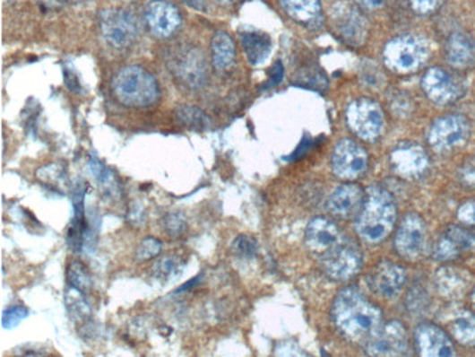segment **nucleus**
<instances>
[{
  "mask_svg": "<svg viewBox=\"0 0 475 357\" xmlns=\"http://www.w3.org/2000/svg\"><path fill=\"white\" fill-rule=\"evenodd\" d=\"M471 274L460 266H442L436 274V287L445 298H462L471 287Z\"/></svg>",
  "mask_w": 475,
  "mask_h": 357,
  "instance_id": "obj_23",
  "label": "nucleus"
},
{
  "mask_svg": "<svg viewBox=\"0 0 475 357\" xmlns=\"http://www.w3.org/2000/svg\"><path fill=\"white\" fill-rule=\"evenodd\" d=\"M305 239L306 247L309 248L310 252L319 258L331 248L338 245L344 236L332 220L316 217L307 224Z\"/></svg>",
  "mask_w": 475,
  "mask_h": 357,
  "instance_id": "obj_21",
  "label": "nucleus"
},
{
  "mask_svg": "<svg viewBox=\"0 0 475 357\" xmlns=\"http://www.w3.org/2000/svg\"><path fill=\"white\" fill-rule=\"evenodd\" d=\"M28 315H30V310L24 305L11 306L2 315V327L4 330H13L15 327L20 326Z\"/></svg>",
  "mask_w": 475,
  "mask_h": 357,
  "instance_id": "obj_35",
  "label": "nucleus"
},
{
  "mask_svg": "<svg viewBox=\"0 0 475 357\" xmlns=\"http://www.w3.org/2000/svg\"><path fill=\"white\" fill-rule=\"evenodd\" d=\"M175 118L178 124L190 131H206L211 127V120L201 109L182 104L175 110Z\"/></svg>",
  "mask_w": 475,
  "mask_h": 357,
  "instance_id": "obj_29",
  "label": "nucleus"
},
{
  "mask_svg": "<svg viewBox=\"0 0 475 357\" xmlns=\"http://www.w3.org/2000/svg\"><path fill=\"white\" fill-rule=\"evenodd\" d=\"M366 350L372 356H405L410 352L408 334L400 321L388 322L379 327L367 338Z\"/></svg>",
  "mask_w": 475,
  "mask_h": 357,
  "instance_id": "obj_13",
  "label": "nucleus"
},
{
  "mask_svg": "<svg viewBox=\"0 0 475 357\" xmlns=\"http://www.w3.org/2000/svg\"><path fill=\"white\" fill-rule=\"evenodd\" d=\"M282 78H284V66L278 60L277 64L273 65L272 68H271L270 78H268V83L263 85V88L275 87L278 83H281Z\"/></svg>",
  "mask_w": 475,
  "mask_h": 357,
  "instance_id": "obj_41",
  "label": "nucleus"
},
{
  "mask_svg": "<svg viewBox=\"0 0 475 357\" xmlns=\"http://www.w3.org/2000/svg\"><path fill=\"white\" fill-rule=\"evenodd\" d=\"M458 220L467 226L475 227V199L462 204L458 210Z\"/></svg>",
  "mask_w": 475,
  "mask_h": 357,
  "instance_id": "obj_39",
  "label": "nucleus"
},
{
  "mask_svg": "<svg viewBox=\"0 0 475 357\" xmlns=\"http://www.w3.org/2000/svg\"><path fill=\"white\" fill-rule=\"evenodd\" d=\"M145 21L150 31L159 39H168L182 27L180 11L167 0L151 2L145 8Z\"/></svg>",
  "mask_w": 475,
  "mask_h": 357,
  "instance_id": "obj_17",
  "label": "nucleus"
},
{
  "mask_svg": "<svg viewBox=\"0 0 475 357\" xmlns=\"http://www.w3.org/2000/svg\"><path fill=\"white\" fill-rule=\"evenodd\" d=\"M333 324L345 337L367 340L380 327L382 312L356 287H345L333 299Z\"/></svg>",
  "mask_w": 475,
  "mask_h": 357,
  "instance_id": "obj_1",
  "label": "nucleus"
},
{
  "mask_svg": "<svg viewBox=\"0 0 475 357\" xmlns=\"http://www.w3.org/2000/svg\"><path fill=\"white\" fill-rule=\"evenodd\" d=\"M163 226L164 231L170 238H178L186 231V220L178 213H173V214L170 213L164 217Z\"/></svg>",
  "mask_w": 475,
  "mask_h": 357,
  "instance_id": "obj_37",
  "label": "nucleus"
},
{
  "mask_svg": "<svg viewBox=\"0 0 475 357\" xmlns=\"http://www.w3.org/2000/svg\"><path fill=\"white\" fill-rule=\"evenodd\" d=\"M361 6H365L367 9L380 8L384 4V0H357Z\"/></svg>",
  "mask_w": 475,
  "mask_h": 357,
  "instance_id": "obj_44",
  "label": "nucleus"
},
{
  "mask_svg": "<svg viewBox=\"0 0 475 357\" xmlns=\"http://www.w3.org/2000/svg\"><path fill=\"white\" fill-rule=\"evenodd\" d=\"M470 132L471 126L463 116H444L428 129V141L437 152H448L462 145L470 136Z\"/></svg>",
  "mask_w": 475,
  "mask_h": 357,
  "instance_id": "obj_11",
  "label": "nucleus"
},
{
  "mask_svg": "<svg viewBox=\"0 0 475 357\" xmlns=\"http://www.w3.org/2000/svg\"><path fill=\"white\" fill-rule=\"evenodd\" d=\"M87 183L82 178L76 180L72 187V204H73V219L69 224L66 242L69 248L75 252H80L87 247L88 239L91 236L90 226H88L87 217H85V195H87Z\"/></svg>",
  "mask_w": 475,
  "mask_h": 357,
  "instance_id": "obj_16",
  "label": "nucleus"
},
{
  "mask_svg": "<svg viewBox=\"0 0 475 357\" xmlns=\"http://www.w3.org/2000/svg\"><path fill=\"white\" fill-rule=\"evenodd\" d=\"M88 170L91 171L92 178L99 183V189H103L104 194L115 198L119 194L120 187L115 173L104 166L99 160L91 157L88 161Z\"/></svg>",
  "mask_w": 475,
  "mask_h": 357,
  "instance_id": "obj_30",
  "label": "nucleus"
},
{
  "mask_svg": "<svg viewBox=\"0 0 475 357\" xmlns=\"http://www.w3.org/2000/svg\"><path fill=\"white\" fill-rule=\"evenodd\" d=\"M446 59L456 69L475 66V39L467 32L455 31L446 43Z\"/></svg>",
  "mask_w": 475,
  "mask_h": 357,
  "instance_id": "obj_24",
  "label": "nucleus"
},
{
  "mask_svg": "<svg viewBox=\"0 0 475 357\" xmlns=\"http://www.w3.org/2000/svg\"><path fill=\"white\" fill-rule=\"evenodd\" d=\"M183 2L189 4L190 8L198 9V11H203L205 9L203 0H183Z\"/></svg>",
  "mask_w": 475,
  "mask_h": 357,
  "instance_id": "obj_45",
  "label": "nucleus"
},
{
  "mask_svg": "<svg viewBox=\"0 0 475 357\" xmlns=\"http://www.w3.org/2000/svg\"><path fill=\"white\" fill-rule=\"evenodd\" d=\"M99 25L101 37L111 48H129L138 40V20L125 9H106L99 13Z\"/></svg>",
  "mask_w": 475,
  "mask_h": 357,
  "instance_id": "obj_6",
  "label": "nucleus"
},
{
  "mask_svg": "<svg viewBox=\"0 0 475 357\" xmlns=\"http://www.w3.org/2000/svg\"><path fill=\"white\" fill-rule=\"evenodd\" d=\"M231 250L234 255H238V258L252 259L258 254V242L247 234H242L234 240Z\"/></svg>",
  "mask_w": 475,
  "mask_h": 357,
  "instance_id": "obj_34",
  "label": "nucleus"
},
{
  "mask_svg": "<svg viewBox=\"0 0 475 357\" xmlns=\"http://www.w3.org/2000/svg\"><path fill=\"white\" fill-rule=\"evenodd\" d=\"M421 83L426 96L440 106L455 103L465 94V85L460 76L439 66L428 69Z\"/></svg>",
  "mask_w": 475,
  "mask_h": 357,
  "instance_id": "obj_12",
  "label": "nucleus"
},
{
  "mask_svg": "<svg viewBox=\"0 0 475 357\" xmlns=\"http://www.w3.org/2000/svg\"><path fill=\"white\" fill-rule=\"evenodd\" d=\"M243 52L246 59L252 66H261L265 64L272 52V40L265 32L245 31L240 34Z\"/></svg>",
  "mask_w": 475,
  "mask_h": 357,
  "instance_id": "obj_26",
  "label": "nucleus"
},
{
  "mask_svg": "<svg viewBox=\"0 0 475 357\" xmlns=\"http://www.w3.org/2000/svg\"><path fill=\"white\" fill-rule=\"evenodd\" d=\"M331 22L338 36L354 48H361L367 40L368 21L360 9L347 2H338L331 8Z\"/></svg>",
  "mask_w": 475,
  "mask_h": 357,
  "instance_id": "obj_9",
  "label": "nucleus"
},
{
  "mask_svg": "<svg viewBox=\"0 0 475 357\" xmlns=\"http://www.w3.org/2000/svg\"><path fill=\"white\" fill-rule=\"evenodd\" d=\"M396 204L393 194L382 187H368L365 203L357 214L356 231L367 242H382L393 231Z\"/></svg>",
  "mask_w": 475,
  "mask_h": 357,
  "instance_id": "obj_2",
  "label": "nucleus"
},
{
  "mask_svg": "<svg viewBox=\"0 0 475 357\" xmlns=\"http://www.w3.org/2000/svg\"><path fill=\"white\" fill-rule=\"evenodd\" d=\"M366 194L358 185L347 183L337 187L328 199V211L337 217H353L358 214L365 203Z\"/></svg>",
  "mask_w": 475,
  "mask_h": 357,
  "instance_id": "obj_22",
  "label": "nucleus"
},
{
  "mask_svg": "<svg viewBox=\"0 0 475 357\" xmlns=\"http://www.w3.org/2000/svg\"><path fill=\"white\" fill-rule=\"evenodd\" d=\"M65 81H66V87L71 90L72 92H81V83L80 81H78V78H76L75 74H72L71 71H68V69H65Z\"/></svg>",
  "mask_w": 475,
  "mask_h": 357,
  "instance_id": "obj_43",
  "label": "nucleus"
},
{
  "mask_svg": "<svg viewBox=\"0 0 475 357\" xmlns=\"http://www.w3.org/2000/svg\"><path fill=\"white\" fill-rule=\"evenodd\" d=\"M428 242V227L420 215L408 213L395 234V249L400 257L416 261L420 258Z\"/></svg>",
  "mask_w": 475,
  "mask_h": 357,
  "instance_id": "obj_10",
  "label": "nucleus"
},
{
  "mask_svg": "<svg viewBox=\"0 0 475 357\" xmlns=\"http://www.w3.org/2000/svg\"><path fill=\"white\" fill-rule=\"evenodd\" d=\"M368 157L365 148L351 139H341L332 152V170L344 180H353L365 173Z\"/></svg>",
  "mask_w": 475,
  "mask_h": 357,
  "instance_id": "obj_14",
  "label": "nucleus"
},
{
  "mask_svg": "<svg viewBox=\"0 0 475 357\" xmlns=\"http://www.w3.org/2000/svg\"><path fill=\"white\" fill-rule=\"evenodd\" d=\"M167 66L178 83L190 90L203 87L208 75L205 56L194 46L177 44L168 50Z\"/></svg>",
  "mask_w": 475,
  "mask_h": 357,
  "instance_id": "obj_5",
  "label": "nucleus"
},
{
  "mask_svg": "<svg viewBox=\"0 0 475 357\" xmlns=\"http://www.w3.org/2000/svg\"><path fill=\"white\" fill-rule=\"evenodd\" d=\"M182 273V259L178 257H164L152 266V275L161 282H170Z\"/></svg>",
  "mask_w": 475,
  "mask_h": 357,
  "instance_id": "obj_32",
  "label": "nucleus"
},
{
  "mask_svg": "<svg viewBox=\"0 0 475 357\" xmlns=\"http://www.w3.org/2000/svg\"><path fill=\"white\" fill-rule=\"evenodd\" d=\"M285 13L298 24L310 30H319L324 24L322 6L319 0H280Z\"/></svg>",
  "mask_w": 475,
  "mask_h": 357,
  "instance_id": "obj_25",
  "label": "nucleus"
},
{
  "mask_svg": "<svg viewBox=\"0 0 475 357\" xmlns=\"http://www.w3.org/2000/svg\"><path fill=\"white\" fill-rule=\"evenodd\" d=\"M65 306L72 319L75 321H87L91 317V308L88 305L85 293L81 290L69 287L68 292L65 294Z\"/></svg>",
  "mask_w": 475,
  "mask_h": 357,
  "instance_id": "obj_31",
  "label": "nucleus"
},
{
  "mask_svg": "<svg viewBox=\"0 0 475 357\" xmlns=\"http://www.w3.org/2000/svg\"><path fill=\"white\" fill-rule=\"evenodd\" d=\"M322 270L332 280H350L360 271L363 257L356 243L342 239L338 245L319 257Z\"/></svg>",
  "mask_w": 475,
  "mask_h": 357,
  "instance_id": "obj_7",
  "label": "nucleus"
},
{
  "mask_svg": "<svg viewBox=\"0 0 475 357\" xmlns=\"http://www.w3.org/2000/svg\"><path fill=\"white\" fill-rule=\"evenodd\" d=\"M313 147V139H307L305 138L303 141H301L300 145H298V150L294 152L293 155H289V157H287V160H289V161H296V160L301 159V157H305L307 152L312 150Z\"/></svg>",
  "mask_w": 475,
  "mask_h": 357,
  "instance_id": "obj_42",
  "label": "nucleus"
},
{
  "mask_svg": "<svg viewBox=\"0 0 475 357\" xmlns=\"http://www.w3.org/2000/svg\"><path fill=\"white\" fill-rule=\"evenodd\" d=\"M430 56V48L423 37L407 34L389 41L384 48V64L398 74L416 72Z\"/></svg>",
  "mask_w": 475,
  "mask_h": 357,
  "instance_id": "obj_4",
  "label": "nucleus"
},
{
  "mask_svg": "<svg viewBox=\"0 0 475 357\" xmlns=\"http://www.w3.org/2000/svg\"><path fill=\"white\" fill-rule=\"evenodd\" d=\"M68 283L69 287L81 290L83 293H87L88 290L91 289V275H90L87 266H83L82 262L73 261L69 266Z\"/></svg>",
  "mask_w": 475,
  "mask_h": 357,
  "instance_id": "obj_33",
  "label": "nucleus"
},
{
  "mask_svg": "<svg viewBox=\"0 0 475 357\" xmlns=\"http://www.w3.org/2000/svg\"><path fill=\"white\" fill-rule=\"evenodd\" d=\"M391 164L401 178H417L428 170V152L419 144H401L391 152Z\"/></svg>",
  "mask_w": 475,
  "mask_h": 357,
  "instance_id": "obj_20",
  "label": "nucleus"
},
{
  "mask_svg": "<svg viewBox=\"0 0 475 357\" xmlns=\"http://www.w3.org/2000/svg\"><path fill=\"white\" fill-rule=\"evenodd\" d=\"M161 247H163V243L155 238L143 239L136 249V261L143 262L155 258L161 252Z\"/></svg>",
  "mask_w": 475,
  "mask_h": 357,
  "instance_id": "obj_36",
  "label": "nucleus"
},
{
  "mask_svg": "<svg viewBox=\"0 0 475 357\" xmlns=\"http://www.w3.org/2000/svg\"><path fill=\"white\" fill-rule=\"evenodd\" d=\"M407 274L402 266L393 262L382 261L367 277L368 286L382 298L393 299L404 289Z\"/></svg>",
  "mask_w": 475,
  "mask_h": 357,
  "instance_id": "obj_18",
  "label": "nucleus"
},
{
  "mask_svg": "<svg viewBox=\"0 0 475 357\" xmlns=\"http://www.w3.org/2000/svg\"><path fill=\"white\" fill-rule=\"evenodd\" d=\"M452 337L455 338L456 342L468 347H474L475 345V315L471 312H460L452 319L451 326Z\"/></svg>",
  "mask_w": 475,
  "mask_h": 357,
  "instance_id": "obj_28",
  "label": "nucleus"
},
{
  "mask_svg": "<svg viewBox=\"0 0 475 357\" xmlns=\"http://www.w3.org/2000/svg\"><path fill=\"white\" fill-rule=\"evenodd\" d=\"M217 4H226V6H230V4H238L240 0H215Z\"/></svg>",
  "mask_w": 475,
  "mask_h": 357,
  "instance_id": "obj_46",
  "label": "nucleus"
},
{
  "mask_svg": "<svg viewBox=\"0 0 475 357\" xmlns=\"http://www.w3.org/2000/svg\"><path fill=\"white\" fill-rule=\"evenodd\" d=\"M347 124L358 138L373 141L384 129V110L373 100L358 99L347 108Z\"/></svg>",
  "mask_w": 475,
  "mask_h": 357,
  "instance_id": "obj_8",
  "label": "nucleus"
},
{
  "mask_svg": "<svg viewBox=\"0 0 475 357\" xmlns=\"http://www.w3.org/2000/svg\"><path fill=\"white\" fill-rule=\"evenodd\" d=\"M417 352L426 357H452L455 356V347L448 334L442 328L424 322L417 327L414 334Z\"/></svg>",
  "mask_w": 475,
  "mask_h": 357,
  "instance_id": "obj_19",
  "label": "nucleus"
},
{
  "mask_svg": "<svg viewBox=\"0 0 475 357\" xmlns=\"http://www.w3.org/2000/svg\"><path fill=\"white\" fill-rule=\"evenodd\" d=\"M442 4L444 0H411L412 9L421 15L435 13Z\"/></svg>",
  "mask_w": 475,
  "mask_h": 357,
  "instance_id": "obj_40",
  "label": "nucleus"
},
{
  "mask_svg": "<svg viewBox=\"0 0 475 357\" xmlns=\"http://www.w3.org/2000/svg\"><path fill=\"white\" fill-rule=\"evenodd\" d=\"M463 252L475 254V231L461 226H449L440 234L433 248L436 261H453L460 258Z\"/></svg>",
  "mask_w": 475,
  "mask_h": 357,
  "instance_id": "obj_15",
  "label": "nucleus"
},
{
  "mask_svg": "<svg viewBox=\"0 0 475 357\" xmlns=\"http://www.w3.org/2000/svg\"><path fill=\"white\" fill-rule=\"evenodd\" d=\"M471 299H472V303H474V306H475V286H474V289H472Z\"/></svg>",
  "mask_w": 475,
  "mask_h": 357,
  "instance_id": "obj_47",
  "label": "nucleus"
},
{
  "mask_svg": "<svg viewBox=\"0 0 475 357\" xmlns=\"http://www.w3.org/2000/svg\"><path fill=\"white\" fill-rule=\"evenodd\" d=\"M116 99L127 108H152L160 100V87L154 76L141 66H126L113 78Z\"/></svg>",
  "mask_w": 475,
  "mask_h": 357,
  "instance_id": "obj_3",
  "label": "nucleus"
},
{
  "mask_svg": "<svg viewBox=\"0 0 475 357\" xmlns=\"http://www.w3.org/2000/svg\"><path fill=\"white\" fill-rule=\"evenodd\" d=\"M212 50V64L218 71H227L233 66L236 60V46L233 39L227 32L218 31L212 37L211 43Z\"/></svg>",
  "mask_w": 475,
  "mask_h": 357,
  "instance_id": "obj_27",
  "label": "nucleus"
},
{
  "mask_svg": "<svg viewBox=\"0 0 475 357\" xmlns=\"http://www.w3.org/2000/svg\"><path fill=\"white\" fill-rule=\"evenodd\" d=\"M458 178L465 187H475V157L463 161L460 171H458Z\"/></svg>",
  "mask_w": 475,
  "mask_h": 357,
  "instance_id": "obj_38",
  "label": "nucleus"
}]
</instances>
